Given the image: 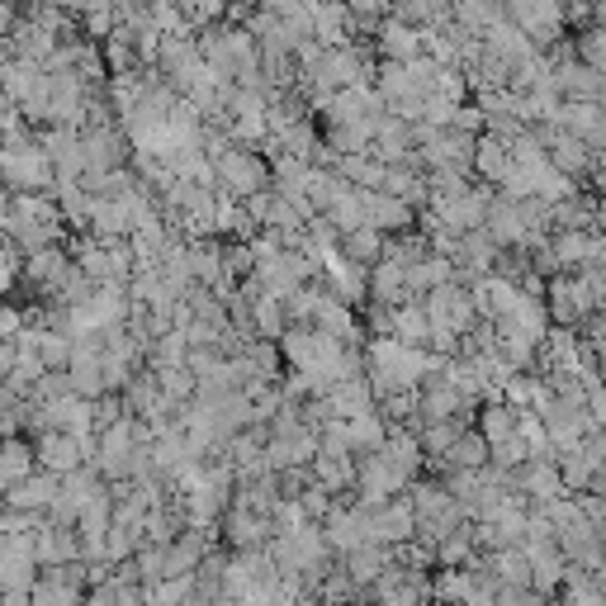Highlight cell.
<instances>
[{"label":"cell","mask_w":606,"mask_h":606,"mask_svg":"<svg viewBox=\"0 0 606 606\" xmlns=\"http://www.w3.org/2000/svg\"><path fill=\"white\" fill-rule=\"evenodd\" d=\"M38 460L53 474H72V469H81V446H76L72 436H43V441H38Z\"/></svg>","instance_id":"obj_8"},{"label":"cell","mask_w":606,"mask_h":606,"mask_svg":"<svg viewBox=\"0 0 606 606\" xmlns=\"http://www.w3.org/2000/svg\"><path fill=\"white\" fill-rule=\"evenodd\" d=\"M436 569H464L469 559H479V550H474V536L469 526H455L446 540H436Z\"/></svg>","instance_id":"obj_7"},{"label":"cell","mask_w":606,"mask_h":606,"mask_svg":"<svg viewBox=\"0 0 606 606\" xmlns=\"http://www.w3.org/2000/svg\"><path fill=\"white\" fill-rule=\"evenodd\" d=\"M483 460H488V446L479 441V436L450 441V464H455V469H483Z\"/></svg>","instance_id":"obj_10"},{"label":"cell","mask_w":606,"mask_h":606,"mask_svg":"<svg viewBox=\"0 0 606 606\" xmlns=\"http://www.w3.org/2000/svg\"><path fill=\"white\" fill-rule=\"evenodd\" d=\"M218 531H223L228 550H266L270 536H275V521L256 517L247 507H228L223 517H218Z\"/></svg>","instance_id":"obj_1"},{"label":"cell","mask_w":606,"mask_h":606,"mask_svg":"<svg viewBox=\"0 0 606 606\" xmlns=\"http://www.w3.org/2000/svg\"><path fill=\"white\" fill-rule=\"evenodd\" d=\"M450 441H455V436H450V427H431L427 431V450H450Z\"/></svg>","instance_id":"obj_15"},{"label":"cell","mask_w":606,"mask_h":606,"mask_svg":"<svg viewBox=\"0 0 606 606\" xmlns=\"http://www.w3.org/2000/svg\"><path fill=\"white\" fill-rule=\"evenodd\" d=\"M53 498H57V479H53V474H43V479L24 474V479H15V483L5 488V507L34 512V517H43V512L53 507Z\"/></svg>","instance_id":"obj_4"},{"label":"cell","mask_w":606,"mask_h":606,"mask_svg":"<svg viewBox=\"0 0 606 606\" xmlns=\"http://www.w3.org/2000/svg\"><path fill=\"white\" fill-rule=\"evenodd\" d=\"M517 488L526 498H536V507L540 502H550V498H564V483H559V469H554L550 460H531L521 469V479H517Z\"/></svg>","instance_id":"obj_6"},{"label":"cell","mask_w":606,"mask_h":606,"mask_svg":"<svg viewBox=\"0 0 606 606\" xmlns=\"http://www.w3.org/2000/svg\"><path fill=\"white\" fill-rule=\"evenodd\" d=\"M318 606H341V602H318Z\"/></svg>","instance_id":"obj_16"},{"label":"cell","mask_w":606,"mask_h":606,"mask_svg":"<svg viewBox=\"0 0 606 606\" xmlns=\"http://www.w3.org/2000/svg\"><path fill=\"white\" fill-rule=\"evenodd\" d=\"M337 564H341L346 583H351V588L360 592V602H365L370 583H375V578L394 564V550H384V545H360V550H351V554H341Z\"/></svg>","instance_id":"obj_2"},{"label":"cell","mask_w":606,"mask_h":606,"mask_svg":"<svg viewBox=\"0 0 606 606\" xmlns=\"http://www.w3.org/2000/svg\"><path fill=\"white\" fill-rule=\"evenodd\" d=\"M214 550V540L209 531H195V526H185L171 545H166V578H185V573H195L199 569V559Z\"/></svg>","instance_id":"obj_3"},{"label":"cell","mask_w":606,"mask_h":606,"mask_svg":"<svg viewBox=\"0 0 606 606\" xmlns=\"http://www.w3.org/2000/svg\"><path fill=\"white\" fill-rule=\"evenodd\" d=\"M379 436H384V431H379V422H375V417H360V422H356V431H351V441H356V446H375V450H379Z\"/></svg>","instance_id":"obj_14"},{"label":"cell","mask_w":606,"mask_h":606,"mask_svg":"<svg viewBox=\"0 0 606 606\" xmlns=\"http://www.w3.org/2000/svg\"><path fill=\"white\" fill-rule=\"evenodd\" d=\"M483 436H488V441H507V436H512V412H502V408H493V412H488V417H483Z\"/></svg>","instance_id":"obj_12"},{"label":"cell","mask_w":606,"mask_h":606,"mask_svg":"<svg viewBox=\"0 0 606 606\" xmlns=\"http://www.w3.org/2000/svg\"><path fill=\"white\" fill-rule=\"evenodd\" d=\"M356 483H360V493H365V502H389L408 479H403V474H398L384 455H370V460L356 469Z\"/></svg>","instance_id":"obj_5"},{"label":"cell","mask_w":606,"mask_h":606,"mask_svg":"<svg viewBox=\"0 0 606 606\" xmlns=\"http://www.w3.org/2000/svg\"><path fill=\"white\" fill-rule=\"evenodd\" d=\"M313 474H318V488H327V493H346V488L356 483L351 460H337V455H318Z\"/></svg>","instance_id":"obj_9"},{"label":"cell","mask_w":606,"mask_h":606,"mask_svg":"<svg viewBox=\"0 0 606 606\" xmlns=\"http://www.w3.org/2000/svg\"><path fill=\"white\" fill-rule=\"evenodd\" d=\"M370 218H375V223L379 228H398V223H403V209H398V204L394 199H375V204H370Z\"/></svg>","instance_id":"obj_13"},{"label":"cell","mask_w":606,"mask_h":606,"mask_svg":"<svg viewBox=\"0 0 606 606\" xmlns=\"http://www.w3.org/2000/svg\"><path fill=\"white\" fill-rule=\"evenodd\" d=\"M493 606H550V597H540L531 588H498Z\"/></svg>","instance_id":"obj_11"}]
</instances>
